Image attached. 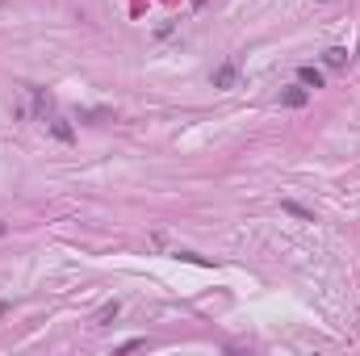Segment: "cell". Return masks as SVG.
<instances>
[{"label": "cell", "mask_w": 360, "mask_h": 356, "mask_svg": "<svg viewBox=\"0 0 360 356\" xmlns=\"http://www.w3.org/2000/svg\"><path fill=\"white\" fill-rule=\"evenodd\" d=\"M297 84L302 89H323V72L319 68H297Z\"/></svg>", "instance_id": "6da1fadb"}, {"label": "cell", "mask_w": 360, "mask_h": 356, "mask_svg": "<svg viewBox=\"0 0 360 356\" xmlns=\"http://www.w3.org/2000/svg\"><path fill=\"white\" fill-rule=\"evenodd\" d=\"M281 101H285L289 109H302V105L310 101V92L302 89V84H297V89H285V92H281Z\"/></svg>", "instance_id": "7a4b0ae2"}, {"label": "cell", "mask_w": 360, "mask_h": 356, "mask_svg": "<svg viewBox=\"0 0 360 356\" xmlns=\"http://www.w3.org/2000/svg\"><path fill=\"white\" fill-rule=\"evenodd\" d=\"M323 63H327V68H344V63H348V51H344V46H331V51L323 55Z\"/></svg>", "instance_id": "3957f363"}, {"label": "cell", "mask_w": 360, "mask_h": 356, "mask_svg": "<svg viewBox=\"0 0 360 356\" xmlns=\"http://www.w3.org/2000/svg\"><path fill=\"white\" fill-rule=\"evenodd\" d=\"M281 210H285V214H293V218H302V222H314V214H310L306 205H297V201H285Z\"/></svg>", "instance_id": "277c9868"}, {"label": "cell", "mask_w": 360, "mask_h": 356, "mask_svg": "<svg viewBox=\"0 0 360 356\" xmlns=\"http://www.w3.org/2000/svg\"><path fill=\"white\" fill-rule=\"evenodd\" d=\"M231 80H235V68H231V63H226V68H218V76H214V84H218V89H226Z\"/></svg>", "instance_id": "5b68a950"}, {"label": "cell", "mask_w": 360, "mask_h": 356, "mask_svg": "<svg viewBox=\"0 0 360 356\" xmlns=\"http://www.w3.org/2000/svg\"><path fill=\"white\" fill-rule=\"evenodd\" d=\"M51 130H55V134H59V139H63V143H68V139H72V126H68V122H63V117H51Z\"/></svg>", "instance_id": "8992f818"}, {"label": "cell", "mask_w": 360, "mask_h": 356, "mask_svg": "<svg viewBox=\"0 0 360 356\" xmlns=\"http://www.w3.org/2000/svg\"><path fill=\"white\" fill-rule=\"evenodd\" d=\"M0 235H4V222H0Z\"/></svg>", "instance_id": "52a82bcc"}]
</instances>
